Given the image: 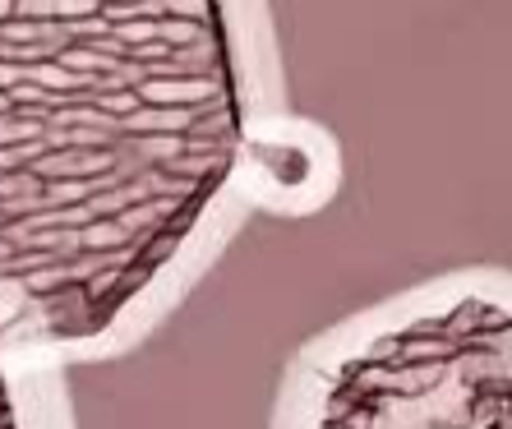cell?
<instances>
[{
  "mask_svg": "<svg viewBox=\"0 0 512 429\" xmlns=\"http://www.w3.org/2000/svg\"><path fill=\"white\" fill-rule=\"evenodd\" d=\"M240 0H0V333L107 328L245 157Z\"/></svg>",
  "mask_w": 512,
  "mask_h": 429,
  "instance_id": "1",
  "label": "cell"
}]
</instances>
